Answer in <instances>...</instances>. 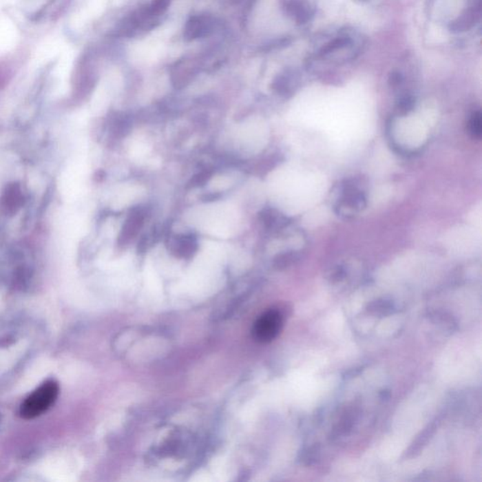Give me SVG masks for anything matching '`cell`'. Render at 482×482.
<instances>
[{"label": "cell", "mask_w": 482, "mask_h": 482, "mask_svg": "<svg viewBox=\"0 0 482 482\" xmlns=\"http://www.w3.org/2000/svg\"><path fill=\"white\" fill-rule=\"evenodd\" d=\"M57 381L50 379L32 392L20 407V415L25 419L39 417L54 404L59 396Z\"/></svg>", "instance_id": "obj_1"}, {"label": "cell", "mask_w": 482, "mask_h": 482, "mask_svg": "<svg viewBox=\"0 0 482 482\" xmlns=\"http://www.w3.org/2000/svg\"><path fill=\"white\" fill-rule=\"evenodd\" d=\"M283 327V317L277 310H270L259 317L253 328V335L260 343L275 339Z\"/></svg>", "instance_id": "obj_2"}, {"label": "cell", "mask_w": 482, "mask_h": 482, "mask_svg": "<svg viewBox=\"0 0 482 482\" xmlns=\"http://www.w3.org/2000/svg\"><path fill=\"white\" fill-rule=\"evenodd\" d=\"M216 20L209 14L193 15L184 27L185 40L191 42L209 37L214 32Z\"/></svg>", "instance_id": "obj_3"}, {"label": "cell", "mask_w": 482, "mask_h": 482, "mask_svg": "<svg viewBox=\"0 0 482 482\" xmlns=\"http://www.w3.org/2000/svg\"><path fill=\"white\" fill-rule=\"evenodd\" d=\"M145 213L140 207H136L130 211L120 231L119 237L120 245H127L133 238L137 237L145 224Z\"/></svg>", "instance_id": "obj_4"}, {"label": "cell", "mask_w": 482, "mask_h": 482, "mask_svg": "<svg viewBox=\"0 0 482 482\" xmlns=\"http://www.w3.org/2000/svg\"><path fill=\"white\" fill-rule=\"evenodd\" d=\"M169 249L176 258H191L198 250V241L192 234L174 235L169 243Z\"/></svg>", "instance_id": "obj_5"}, {"label": "cell", "mask_w": 482, "mask_h": 482, "mask_svg": "<svg viewBox=\"0 0 482 482\" xmlns=\"http://www.w3.org/2000/svg\"><path fill=\"white\" fill-rule=\"evenodd\" d=\"M197 69L194 61L183 60L176 63L171 71V82L176 88L181 89L188 85L196 76Z\"/></svg>", "instance_id": "obj_6"}, {"label": "cell", "mask_w": 482, "mask_h": 482, "mask_svg": "<svg viewBox=\"0 0 482 482\" xmlns=\"http://www.w3.org/2000/svg\"><path fill=\"white\" fill-rule=\"evenodd\" d=\"M282 7L298 24H304L312 17L311 6L307 0H283Z\"/></svg>", "instance_id": "obj_7"}, {"label": "cell", "mask_w": 482, "mask_h": 482, "mask_svg": "<svg viewBox=\"0 0 482 482\" xmlns=\"http://www.w3.org/2000/svg\"><path fill=\"white\" fill-rule=\"evenodd\" d=\"M479 17V5L478 7H472L457 18L455 21L451 23L450 30L453 32H465L471 29Z\"/></svg>", "instance_id": "obj_8"}, {"label": "cell", "mask_w": 482, "mask_h": 482, "mask_svg": "<svg viewBox=\"0 0 482 482\" xmlns=\"http://www.w3.org/2000/svg\"><path fill=\"white\" fill-rule=\"evenodd\" d=\"M261 220L266 228L282 227L286 224V219L280 216L275 210L268 209L263 210L260 214Z\"/></svg>", "instance_id": "obj_9"}, {"label": "cell", "mask_w": 482, "mask_h": 482, "mask_svg": "<svg viewBox=\"0 0 482 482\" xmlns=\"http://www.w3.org/2000/svg\"><path fill=\"white\" fill-rule=\"evenodd\" d=\"M394 306L391 302L386 301H375L369 305L368 311L377 316H387L393 312Z\"/></svg>", "instance_id": "obj_10"}, {"label": "cell", "mask_w": 482, "mask_h": 482, "mask_svg": "<svg viewBox=\"0 0 482 482\" xmlns=\"http://www.w3.org/2000/svg\"><path fill=\"white\" fill-rule=\"evenodd\" d=\"M171 0H152L147 6L148 12L153 17L158 18L165 14Z\"/></svg>", "instance_id": "obj_11"}, {"label": "cell", "mask_w": 482, "mask_h": 482, "mask_svg": "<svg viewBox=\"0 0 482 482\" xmlns=\"http://www.w3.org/2000/svg\"><path fill=\"white\" fill-rule=\"evenodd\" d=\"M211 176V170H207V169H206V170L199 171L196 176H192L191 180L188 182V184H187V189L199 188V187L205 186V184L209 181Z\"/></svg>", "instance_id": "obj_12"}, {"label": "cell", "mask_w": 482, "mask_h": 482, "mask_svg": "<svg viewBox=\"0 0 482 482\" xmlns=\"http://www.w3.org/2000/svg\"><path fill=\"white\" fill-rule=\"evenodd\" d=\"M350 43V38H337V39L331 41V42L328 43L327 45L323 46L322 50H320V55L325 56L327 55V54L335 52V51L345 48V46H347Z\"/></svg>", "instance_id": "obj_13"}, {"label": "cell", "mask_w": 482, "mask_h": 482, "mask_svg": "<svg viewBox=\"0 0 482 482\" xmlns=\"http://www.w3.org/2000/svg\"><path fill=\"white\" fill-rule=\"evenodd\" d=\"M468 129L469 133L472 135V137L479 138L481 136L482 127H481V115L479 112H475L472 115L470 120L468 123Z\"/></svg>", "instance_id": "obj_14"}, {"label": "cell", "mask_w": 482, "mask_h": 482, "mask_svg": "<svg viewBox=\"0 0 482 482\" xmlns=\"http://www.w3.org/2000/svg\"><path fill=\"white\" fill-rule=\"evenodd\" d=\"M298 259V255L295 252H289L279 255L274 260V265L278 269H284L286 266H291L295 260Z\"/></svg>", "instance_id": "obj_15"}, {"label": "cell", "mask_w": 482, "mask_h": 482, "mask_svg": "<svg viewBox=\"0 0 482 482\" xmlns=\"http://www.w3.org/2000/svg\"><path fill=\"white\" fill-rule=\"evenodd\" d=\"M414 104L415 100L412 96H405L401 97L399 101V109H401V112L406 114L407 112H409L414 107Z\"/></svg>", "instance_id": "obj_16"}, {"label": "cell", "mask_w": 482, "mask_h": 482, "mask_svg": "<svg viewBox=\"0 0 482 482\" xmlns=\"http://www.w3.org/2000/svg\"><path fill=\"white\" fill-rule=\"evenodd\" d=\"M401 76L399 73H393L390 76V84L392 86L399 85V84H401Z\"/></svg>", "instance_id": "obj_17"}, {"label": "cell", "mask_w": 482, "mask_h": 482, "mask_svg": "<svg viewBox=\"0 0 482 482\" xmlns=\"http://www.w3.org/2000/svg\"><path fill=\"white\" fill-rule=\"evenodd\" d=\"M220 198V193H210L207 194V196H205L202 197V200L206 202H212V201H216V200Z\"/></svg>", "instance_id": "obj_18"}, {"label": "cell", "mask_w": 482, "mask_h": 482, "mask_svg": "<svg viewBox=\"0 0 482 482\" xmlns=\"http://www.w3.org/2000/svg\"><path fill=\"white\" fill-rule=\"evenodd\" d=\"M235 1H240V0H235Z\"/></svg>", "instance_id": "obj_19"}]
</instances>
